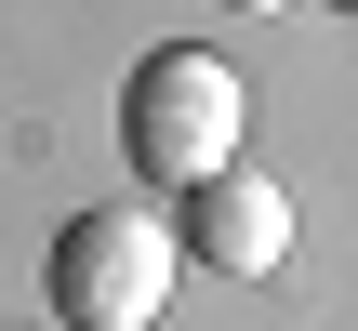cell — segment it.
Listing matches in <instances>:
<instances>
[{
    "label": "cell",
    "mask_w": 358,
    "mask_h": 331,
    "mask_svg": "<svg viewBox=\"0 0 358 331\" xmlns=\"http://www.w3.org/2000/svg\"><path fill=\"white\" fill-rule=\"evenodd\" d=\"M239 119H252V93H239V66H226L213 40L146 53V66H133V93H120V146H133V172H146L159 199L213 186V172L239 159Z\"/></svg>",
    "instance_id": "1"
},
{
    "label": "cell",
    "mask_w": 358,
    "mask_h": 331,
    "mask_svg": "<svg viewBox=\"0 0 358 331\" xmlns=\"http://www.w3.org/2000/svg\"><path fill=\"white\" fill-rule=\"evenodd\" d=\"M239 13H292V0H239Z\"/></svg>",
    "instance_id": "4"
},
{
    "label": "cell",
    "mask_w": 358,
    "mask_h": 331,
    "mask_svg": "<svg viewBox=\"0 0 358 331\" xmlns=\"http://www.w3.org/2000/svg\"><path fill=\"white\" fill-rule=\"evenodd\" d=\"M173 252H186V265H213V279H279V265H292V186H279V172H252V159H226L213 186H186Z\"/></svg>",
    "instance_id": "3"
},
{
    "label": "cell",
    "mask_w": 358,
    "mask_h": 331,
    "mask_svg": "<svg viewBox=\"0 0 358 331\" xmlns=\"http://www.w3.org/2000/svg\"><path fill=\"white\" fill-rule=\"evenodd\" d=\"M345 13H358V0H345Z\"/></svg>",
    "instance_id": "5"
},
{
    "label": "cell",
    "mask_w": 358,
    "mask_h": 331,
    "mask_svg": "<svg viewBox=\"0 0 358 331\" xmlns=\"http://www.w3.org/2000/svg\"><path fill=\"white\" fill-rule=\"evenodd\" d=\"M173 265H186V252H173L159 212H66L40 292H53L66 331H146L159 305H173Z\"/></svg>",
    "instance_id": "2"
}]
</instances>
